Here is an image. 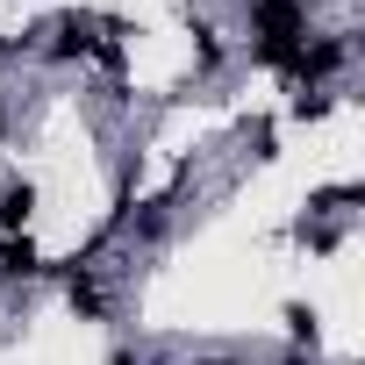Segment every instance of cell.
Wrapping results in <instances>:
<instances>
[{"mask_svg":"<svg viewBox=\"0 0 365 365\" xmlns=\"http://www.w3.org/2000/svg\"><path fill=\"white\" fill-rule=\"evenodd\" d=\"M287 365H315V358H308V351H287Z\"/></svg>","mask_w":365,"mask_h":365,"instance_id":"cell-9","label":"cell"},{"mask_svg":"<svg viewBox=\"0 0 365 365\" xmlns=\"http://www.w3.org/2000/svg\"><path fill=\"white\" fill-rule=\"evenodd\" d=\"M0 51H8V36H0Z\"/></svg>","mask_w":365,"mask_h":365,"instance_id":"cell-10","label":"cell"},{"mask_svg":"<svg viewBox=\"0 0 365 365\" xmlns=\"http://www.w3.org/2000/svg\"><path fill=\"white\" fill-rule=\"evenodd\" d=\"M65 301H72V315H86V322H101V287L86 279V265H79V258L65 265Z\"/></svg>","mask_w":365,"mask_h":365,"instance_id":"cell-5","label":"cell"},{"mask_svg":"<svg viewBox=\"0 0 365 365\" xmlns=\"http://www.w3.org/2000/svg\"><path fill=\"white\" fill-rule=\"evenodd\" d=\"M251 29L265 65H294V51L308 43V8L301 0H251Z\"/></svg>","mask_w":365,"mask_h":365,"instance_id":"cell-1","label":"cell"},{"mask_svg":"<svg viewBox=\"0 0 365 365\" xmlns=\"http://www.w3.org/2000/svg\"><path fill=\"white\" fill-rule=\"evenodd\" d=\"M36 272H43V258H36L29 237H8V244H0V279H36Z\"/></svg>","mask_w":365,"mask_h":365,"instance_id":"cell-6","label":"cell"},{"mask_svg":"<svg viewBox=\"0 0 365 365\" xmlns=\"http://www.w3.org/2000/svg\"><path fill=\"white\" fill-rule=\"evenodd\" d=\"M336 65H344V36H315V43H301V51H294V65H287V72H294V79H329Z\"/></svg>","mask_w":365,"mask_h":365,"instance_id":"cell-2","label":"cell"},{"mask_svg":"<svg viewBox=\"0 0 365 365\" xmlns=\"http://www.w3.org/2000/svg\"><path fill=\"white\" fill-rule=\"evenodd\" d=\"M86 51H101V43H93V22L65 15V22L51 29V58H86Z\"/></svg>","mask_w":365,"mask_h":365,"instance_id":"cell-4","label":"cell"},{"mask_svg":"<svg viewBox=\"0 0 365 365\" xmlns=\"http://www.w3.org/2000/svg\"><path fill=\"white\" fill-rule=\"evenodd\" d=\"M29 215H36V187H29V179H15V187L0 194V230L22 237V230H29Z\"/></svg>","mask_w":365,"mask_h":365,"instance_id":"cell-3","label":"cell"},{"mask_svg":"<svg viewBox=\"0 0 365 365\" xmlns=\"http://www.w3.org/2000/svg\"><path fill=\"white\" fill-rule=\"evenodd\" d=\"M301 8H315V0H301Z\"/></svg>","mask_w":365,"mask_h":365,"instance_id":"cell-11","label":"cell"},{"mask_svg":"<svg viewBox=\"0 0 365 365\" xmlns=\"http://www.w3.org/2000/svg\"><path fill=\"white\" fill-rule=\"evenodd\" d=\"M287 329H294L301 344H315V308H301V301H294V308H287Z\"/></svg>","mask_w":365,"mask_h":365,"instance_id":"cell-7","label":"cell"},{"mask_svg":"<svg viewBox=\"0 0 365 365\" xmlns=\"http://www.w3.org/2000/svg\"><path fill=\"white\" fill-rule=\"evenodd\" d=\"M108 365H143V358H136V351H115V358H108Z\"/></svg>","mask_w":365,"mask_h":365,"instance_id":"cell-8","label":"cell"}]
</instances>
